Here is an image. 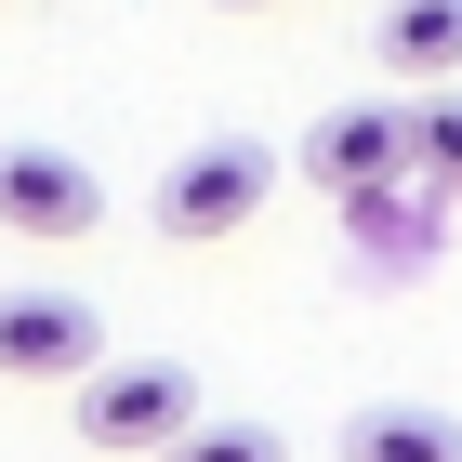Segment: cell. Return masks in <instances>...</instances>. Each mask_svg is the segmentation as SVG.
<instances>
[{
    "instance_id": "cell-1",
    "label": "cell",
    "mask_w": 462,
    "mask_h": 462,
    "mask_svg": "<svg viewBox=\"0 0 462 462\" xmlns=\"http://www.w3.org/2000/svg\"><path fill=\"white\" fill-rule=\"evenodd\" d=\"M67 423H79L93 462H159V449H185V436L212 423V410H199V370L185 356H106Z\"/></svg>"
},
{
    "instance_id": "cell-2",
    "label": "cell",
    "mask_w": 462,
    "mask_h": 462,
    "mask_svg": "<svg viewBox=\"0 0 462 462\" xmlns=\"http://www.w3.org/2000/svg\"><path fill=\"white\" fill-rule=\"evenodd\" d=\"M264 199H278V159H264L251 133H199V145L172 159V172H159V199H145V212H159V238L212 251V238H238V225L264 212Z\"/></svg>"
},
{
    "instance_id": "cell-3",
    "label": "cell",
    "mask_w": 462,
    "mask_h": 462,
    "mask_svg": "<svg viewBox=\"0 0 462 462\" xmlns=\"http://www.w3.org/2000/svg\"><path fill=\"white\" fill-rule=\"evenodd\" d=\"M304 185L370 212V199H410V106H330L304 133Z\"/></svg>"
},
{
    "instance_id": "cell-4",
    "label": "cell",
    "mask_w": 462,
    "mask_h": 462,
    "mask_svg": "<svg viewBox=\"0 0 462 462\" xmlns=\"http://www.w3.org/2000/svg\"><path fill=\"white\" fill-rule=\"evenodd\" d=\"M106 370V318L79 291H0V383H93Z\"/></svg>"
},
{
    "instance_id": "cell-5",
    "label": "cell",
    "mask_w": 462,
    "mask_h": 462,
    "mask_svg": "<svg viewBox=\"0 0 462 462\" xmlns=\"http://www.w3.org/2000/svg\"><path fill=\"white\" fill-rule=\"evenodd\" d=\"M0 225L14 238H93L106 225V172L79 159V145H0Z\"/></svg>"
},
{
    "instance_id": "cell-6",
    "label": "cell",
    "mask_w": 462,
    "mask_h": 462,
    "mask_svg": "<svg viewBox=\"0 0 462 462\" xmlns=\"http://www.w3.org/2000/svg\"><path fill=\"white\" fill-rule=\"evenodd\" d=\"M370 53H383L396 79H462V0H383V27H370Z\"/></svg>"
},
{
    "instance_id": "cell-7",
    "label": "cell",
    "mask_w": 462,
    "mask_h": 462,
    "mask_svg": "<svg viewBox=\"0 0 462 462\" xmlns=\"http://www.w3.org/2000/svg\"><path fill=\"white\" fill-rule=\"evenodd\" d=\"M344 462H462V423L383 396V410H356V423H344Z\"/></svg>"
},
{
    "instance_id": "cell-8",
    "label": "cell",
    "mask_w": 462,
    "mask_h": 462,
    "mask_svg": "<svg viewBox=\"0 0 462 462\" xmlns=\"http://www.w3.org/2000/svg\"><path fill=\"white\" fill-rule=\"evenodd\" d=\"M410 185H423V199H462V93L449 79L410 106Z\"/></svg>"
},
{
    "instance_id": "cell-9",
    "label": "cell",
    "mask_w": 462,
    "mask_h": 462,
    "mask_svg": "<svg viewBox=\"0 0 462 462\" xmlns=\"http://www.w3.org/2000/svg\"><path fill=\"white\" fill-rule=\"evenodd\" d=\"M159 462H291V436H278V423H238V410H225V423H199L185 449H159Z\"/></svg>"
}]
</instances>
